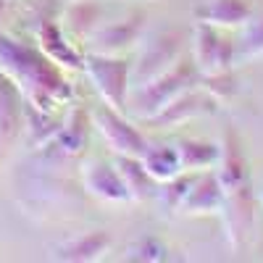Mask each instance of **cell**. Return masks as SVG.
Returning a JSON list of instances; mask_svg holds the SVG:
<instances>
[{
  "mask_svg": "<svg viewBox=\"0 0 263 263\" xmlns=\"http://www.w3.org/2000/svg\"><path fill=\"white\" fill-rule=\"evenodd\" d=\"M0 71L24 95V100L42 114H53L55 105L71 98V87L58 66L40 48L24 45L8 34H0Z\"/></svg>",
  "mask_w": 263,
  "mask_h": 263,
  "instance_id": "6da1fadb",
  "label": "cell"
},
{
  "mask_svg": "<svg viewBox=\"0 0 263 263\" xmlns=\"http://www.w3.org/2000/svg\"><path fill=\"white\" fill-rule=\"evenodd\" d=\"M200 71H197L195 63H174L168 71H163L161 77L150 79L145 84H140L135 92H129V105L126 111H132L137 119L150 121L153 116H158L168 103H174L179 95H184L187 90L200 82Z\"/></svg>",
  "mask_w": 263,
  "mask_h": 263,
  "instance_id": "7a4b0ae2",
  "label": "cell"
},
{
  "mask_svg": "<svg viewBox=\"0 0 263 263\" xmlns=\"http://www.w3.org/2000/svg\"><path fill=\"white\" fill-rule=\"evenodd\" d=\"M82 69H84L87 77H90L100 100L105 105H111L114 111L126 114L129 92H132V66L119 55L92 53V55L84 58Z\"/></svg>",
  "mask_w": 263,
  "mask_h": 263,
  "instance_id": "3957f363",
  "label": "cell"
},
{
  "mask_svg": "<svg viewBox=\"0 0 263 263\" xmlns=\"http://www.w3.org/2000/svg\"><path fill=\"white\" fill-rule=\"evenodd\" d=\"M192 50H195V66L203 79L232 71V63L237 58L234 42L218 32V27L203 24V21H197V27H195Z\"/></svg>",
  "mask_w": 263,
  "mask_h": 263,
  "instance_id": "277c9868",
  "label": "cell"
},
{
  "mask_svg": "<svg viewBox=\"0 0 263 263\" xmlns=\"http://www.w3.org/2000/svg\"><path fill=\"white\" fill-rule=\"evenodd\" d=\"M179 55H182V37L174 29L158 32L156 37H150L142 45L137 66L132 69V84L140 87L150 79L161 77L163 71L171 69L174 63H179Z\"/></svg>",
  "mask_w": 263,
  "mask_h": 263,
  "instance_id": "5b68a950",
  "label": "cell"
},
{
  "mask_svg": "<svg viewBox=\"0 0 263 263\" xmlns=\"http://www.w3.org/2000/svg\"><path fill=\"white\" fill-rule=\"evenodd\" d=\"M221 213H224V227H227L229 245L234 250H239L248 242V237L253 234V227H255V200H253L250 182L224 192Z\"/></svg>",
  "mask_w": 263,
  "mask_h": 263,
  "instance_id": "8992f818",
  "label": "cell"
},
{
  "mask_svg": "<svg viewBox=\"0 0 263 263\" xmlns=\"http://www.w3.org/2000/svg\"><path fill=\"white\" fill-rule=\"evenodd\" d=\"M92 119H95V126L103 135V140L108 142V147H111L116 156H135V158H140L145 153L147 140L124 119V114L114 111L111 105L103 103L95 111Z\"/></svg>",
  "mask_w": 263,
  "mask_h": 263,
  "instance_id": "52a82bcc",
  "label": "cell"
},
{
  "mask_svg": "<svg viewBox=\"0 0 263 263\" xmlns=\"http://www.w3.org/2000/svg\"><path fill=\"white\" fill-rule=\"evenodd\" d=\"M27 100L18 87L0 71V150H8L24 132Z\"/></svg>",
  "mask_w": 263,
  "mask_h": 263,
  "instance_id": "ba28073f",
  "label": "cell"
},
{
  "mask_svg": "<svg viewBox=\"0 0 263 263\" xmlns=\"http://www.w3.org/2000/svg\"><path fill=\"white\" fill-rule=\"evenodd\" d=\"M142 27H145V16L132 13L124 21H114V24H105V27H98L95 32H90V42H92L95 53L116 55L119 50L132 48L142 37Z\"/></svg>",
  "mask_w": 263,
  "mask_h": 263,
  "instance_id": "9c48e42d",
  "label": "cell"
},
{
  "mask_svg": "<svg viewBox=\"0 0 263 263\" xmlns=\"http://www.w3.org/2000/svg\"><path fill=\"white\" fill-rule=\"evenodd\" d=\"M82 182L95 197H100V200H105V203H126V200H132L129 187H126L124 177L119 174V168L105 163V161H98V163L87 166L82 171Z\"/></svg>",
  "mask_w": 263,
  "mask_h": 263,
  "instance_id": "30bf717a",
  "label": "cell"
},
{
  "mask_svg": "<svg viewBox=\"0 0 263 263\" xmlns=\"http://www.w3.org/2000/svg\"><path fill=\"white\" fill-rule=\"evenodd\" d=\"M37 40H40V50L45 53L55 66H66V69H82L84 58L77 53V48L63 37L61 27L55 18H42L37 24Z\"/></svg>",
  "mask_w": 263,
  "mask_h": 263,
  "instance_id": "8fae6325",
  "label": "cell"
},
{
  "mask_svg": "<svg viewBox=\"0 0 263 263\" xmlns=\"http://www.w3.org/2000/svg\"><path fill=\"white\" fill-rule=\"evenodd\" d=\"M216 177H218V182H221L224 192L250 182L245 153H242V147H239V140H237L234 132H227L221 147H218V171H216Z\"/></svg>",
  "mask_w": 263,
  "mask_h": 263,
  "instance_id": "7c38bea8",
  "label": "cell"
},
{
  "mask_svg": "<svg viewBox=\"0 0 263 263\" xmlns=\"http://www.w3.org/2000/svg\"><path fill=\"white\" fill-rule=\"evenodd\" d=\"M208 111H213V100H211V95L195 92V87H192V90H187L184 95H179L174 103H168L158 116H153V119H150V124L168 129V126H177L179 121L195 119V116L208 114Z\"/></svg>",
  "mask_w": 263,
  "mask_h": 263,
  "instance_id": "4fadbf2b",
  "label": "cell"
},
{
  "mask_svg": "<svg viewBox=\"0 0 263 263\" xmlns=\"http://www.w3.org/2000/svg\"><path fill=\"white\" fill-rule=\"evenodd\" d=\"M195 16L211 27H239L253 18V8L248 0H208L197 8Z\"/></svg>",
  "mask_w": 263,
  "mask_h": 263,
  "instance_id": "5bb4252c",
  "label": "cell"
},
{
  "mask_svg": "<svg viewBox=\"0 0 263 263\" xmlns=\"http://www.w3.org/2000/svg\"><path fill=\"white\" fill-rule=\"evenodd\" d=\"M221 205H224V187L216 174H205V177L195 179L179 208L184 213H216L221 211Z\"/></svg>",
  "mask_w": 263,
  "mask_h": 263,
  "instance_id": "9a60e30c",
  "label": "cell"
},
{
  "mask_svg": "<svg viewBox=\"0 0 263 263\" xmlns=\"http://www.w3.org/2000/svg\"><path fill=\"white\" fill-rule=\"evenodd\" d=\"M142 166L147 168V174L158 184L174 179L177 174L182 171V163H179V153L177 147H168V145H147L145 153L140 156Z\"/></svg>",
  "mask_w": 263,
  "mask_h": 263,
  "instance_id": "2e32d148",
  "label": "cell"
},
{
  "mask_svg": "<svg viewBox=\"0 0 263 263\" xmlns=\"http://www.w3.org/2000/svg\"><path fill=\"white\" fill-rule=\"evenodd\" d=\"M111 248V234L108 232H87L82 234L79 239H74V242L63 245L55 258L58 260H77V263H84V260H98L103 258V253Z\"/></svg>",
  "mask_w": 263,
  "mask_h": 263,
  "instance_id": "e0dca14e",
  "label": "cell"
},
{
  "mask_svg": "<svg viewBox=\"0 0 263 263\" xmlns=\"http://www.w3.org/2000/svg\"><path fill=\"white\" fill-rule=\"evenodd\" d=\"M116 168H119V174L124 177V182L129 187L132 200H145V197L156 195V184L158 182L147 174V168L142 166L140 158H135V156H119L116 158Z\"/></svg>",
  "mask_w": 263,
  "mask_h": 263,
  "instance_id": "ac0fdd59",
  "label": "cell"
},
{
  "mask_svg": "<svg viewBox=\"0 0 263 263\" xmlns=\"http://www.w3.org/2000/svg\"><path fill=\"white\" fill-rule=\"evenodd\" d=\"M87 132H90V121H87L84 111L71 114V119L61 124V129L55 132V137L50 140V145H55V150H61L63 156H77L87 145Z\"/></svg>",
  "mask_w": 263,
  "mask_h": 263,
  "instance_id": "d6986e66",
  "label": "cell"
},
{
  "mask_svg": "<svg viewBox=\"0 0 263 263\" xmlns=\"http://www.w3.org/2000/svg\"><path fill=\"white\" fill-rule=\"evenodd\" d=\"M182 171H203L218 163V147L200 140H182L177 145Z\"/></svg>",
  "mask_w": 263,
  "mask_h": 263,
  "instance_id": "ffe728a7",
  "label": "cell"
},
{
  "mask_svg": "<svg viewBox=\"0 0 263 263\" xmlns=\"http://www.w3.org/2000/svg\"><path fill=\"white\" fill-rule=\"evenodd\" d=\"M98 18H100V8L95 3H87V0H77L74 6L66 8L63 13V24L71 34L77 37H90V32L98 29Z\"/></svg>",
  "mask_w": 263,
  "mask_h": 263,
  "instance_id": "44dd1931",
  "label": "cell"
},
{
  "mask_svg": "<svg viewBox=\"0 0 263 263\" xmlns=\"http://www.w3.org/2000/svg\"><path fill=\"white\" fill-rule=\"evenodd\" d=\"M237 55H245V58L263 55V18H255V21L250 18L245 24V34L237 48Z\"/></svg>",
  "mask_w": 263,
  "mask_h": 263,
  "instance_id": "7402d4cb",
  "label": "cell"
},
{
  "mask_svg": "<svg viewBox=\"0 0 263 263\" xmlns=\"http://www.w3.org/2000/svg\"><path fill=\"white\" fill-rule=\"evenodd\" d=\"M195 179L197 177H174V179H168V182H163V187H161V197H163V203H166V208H179L182 205V200L187 197V192H190V187L195 184Z\"/></svg>",
  "mask_w": 263,
  "mask_h": 263,
  "instance_id": "603a6c76",
  "label": "cell"
},
{
  "mask_svg": "<svg viewBox=\"0 0 263 263\" xmlns=\"http://www.w3.org/2000/svg\"><path fill=\"white\" fill-rule=\"evenodd\" d=\"M129 258H140V260H163L166 258V248L156 239H142L140 245L129 248Z\"/></svg>",
  "mask_w": 263,
  "mask_h": 263,
  "instance_id": "cb8c5ba5",
  "label": "cell"
},
{
  "mask_svg": "<svg viewBox=\"0 0 263 263\" xmlns=\"http://www.w3.org/2000/svg\"><path fill=\"white\" fill-rule=\"evenodd\" d=\"M6 6H8V0H0V24H3V16H6Z\"/></svg>",
  "mask_w": 263,
  "mask_h": 263,
  "instance_id": "d4e9b609",
  "label": "cell"
}]
</instances>
